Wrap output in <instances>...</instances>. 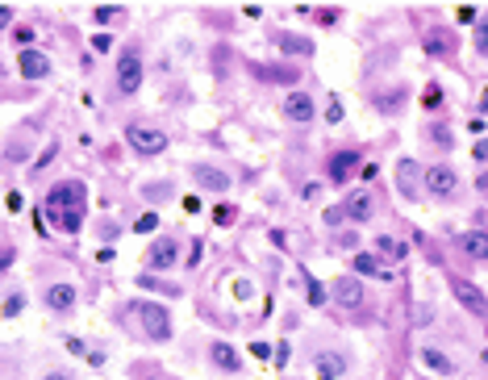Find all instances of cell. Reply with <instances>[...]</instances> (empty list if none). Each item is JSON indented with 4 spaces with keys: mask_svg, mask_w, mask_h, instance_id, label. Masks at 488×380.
Listing matches in <instances>:
<instances>
[{
    "mask_svg": "<svg viewBox=\"0 0 488 380\" xmlns=\"http://www.w3.org/2000/svg\"><path fill=\"white\" fill-rule=\"evenodd\" d=\"M46 201H50V209H54V222H58L67 234H75V230L84 226V201H88V188H84L79 180H63V184H54Z\"/></svg>",
    "mask_w": 488,
    "mask_h": 380,
    "instance_id": "1",
    "label": "cell"
},
{
    "mask_svg": "<svg viewBox=\"0 0 488 380\" xmlns=\"http://www.w3.org/2000/svg\"><path fill=\"white\" fill-rule=\"evenodd\" d=\"M134 310H138V318H142V326H146V339H167V335H171V318H167L163 305H155V301H138Z\"/></svg>",
    "mask_w": 488,
    "mask_h": 380,
    "instance_id": "2",
    "label": "cell"
},
{
    "mask_svg": "<svg viewBox=\"0 0 488 380\" xmlns=\"http://www.w3.org/2000/svg\"><path fill=\"white\" fill-rule=\"evenodd\" d=\"M125 138H129V146L142 151V155H159V151L167 146V134H159L155 126H129Z\"/></svg>",
    "mask_w": 488,
    "mask_h": 380,
    "instance_id": "3",
    "label": "cell"
},
{
    "mask_svg": "<svg viewBox=\"0 0 488 380\" xmlns=\"http://www.w3.org/2000/svg\"><path fill=\"white\" fill-rule=\"evenodd\" d=\"M426 188H430L434 197H451V192L459 188V176H455L447 163H439V167H426Z\"/></svg>",
    "mask_w": 488,
    "mask_h": 380,
    "instance_id": "4",
    "label": "cell"
},
{
    "mask_svg": "<svg viewBox=\"0 0 488 380\" xmlns=\"http://www.w3.org/2000/svg\"><path fill=\"white\" fill-rule=\"evenodd\" d=\"M138 84H142V63H138V54H125V59L117 63V88H121L125 96H134Z\"/></svg>",
    "mask_w": 488,
    "mask_h": 380,
    "instance_id": "5",
    "label": "cell"
},
{
    "mask_svg": "<svg viewBox=\"0 0 488 380\" xmlns=\"http://www.w3.org/2000/svg\"><path fill=\"white\" fill-rule=\"evenodd\" d=\"M334 301H338L343 310H359V305H363V284H359L355 276L334 280Z\"/></svg>",
    "mask_w": 488,
    "mask_h": 380,
    "instance_id": "6",
    "label": "cell"
},
{
    "mask_svg": "<svg viewBox=\"0 0 488 380\" xmlns=\"http://www.w3.org/2000/svg\"><path fill=\"white\" fill-rule=\"evenodd\" d=\"M17 71H21L25 79H42V75L50 71V59H46L42 50H21V54H17Z\"/></svg>",
    "mask_w": 488,
    "mask_h": 380,
    "instance_id": "7",
    "label": "cell"
},
{
    "mask_svg": "<svg viewBox=\"0 0 488 380\" xmlns=\"http://www.w3.org/2000/svg\"><path fill=\"white\" fill-rule=\"evenodd\" d=\"M284 113H288L292 121H301V126H305V121H313V113H317V109H313V96H305V92H288Z\"/></svg>",
    "mask_w": 488,
    "mask_h": 380,
    "instance_id": "8",
    "label": "cell"
},
{
    "mask_svg": "<svg viewBox=\"0 0 488 380\" xmlns=\"http://www.w3.org/2000/svg\"><path fill=\"white\" fill-rule=\"evenodd\" d=\"M451 289H455V297L464 301V310H472V314H485V310H488V297L480 293V289H476V284H468V280H455Z\"/></svg>",
    "mask_w": 488,
    "mask_h": 380,
    "instance_id": "9",
    "label": "cell"
},
{
    "mask_svg": "<svg viewBox=\"0 0 488 380\" xmlns=\"http://www.w3.org/2000/svg\"><path fill=\"white\" fill-rule=\"evenodd\" d=\"M192 180H196L200 188H213V192H226V188H230V176L217 172V167H192Z\"/></svg>",
    "mask_w": 488,
    "mask_h": 380,
    "instance_id": "10",
    "label": "cell"
},
{
    "mask_svg": "<svg viewBox=\"0 0 488 380\" xmlns=\"http://www.w3.org/2000/svg\"><path fill=\"white\" fill-rule=\"evenodd\" d=\"M355 167H359V155H355V151H343V155H334V159H330V180H334V184H343Z\"/></svg>",
    "mask_w": 488,
    "mask_h": 380,
    "instance_id": "11",
    "label": "cell"
},
{
    "mask_svg": "<svg viewBox=\"0 0 488 380\" xmlns=\"http://www.w3.org/2000/svg\"><path fill=\"white\" fill-rule=\"evenodd\" d=\"M146 259H150V268H171V264H175V243H171V238H159V243L150 247Z\"/></svg>",
    "mask_w": 488,
    "mask_h": 380,
    "instance_id": "12",
    "label": "cell"
},
{
    "mask_svg": "<svg viewBox=\"0 0 488 380\" xmlns=\"http://www.w3.org/2000/svg\"><path fill=\"white\" fill-rule=\"evenodd\" d=\"M355 272H359V276H380V280H393V268H384L376 255H355Z\"/></svg>",
    "mask_w": 488,
    "mask_h": 380,
    "instance_id": "13",
    "label": "cell"
},
{
    "mask_svg": "<svg viewBox=\"0 0 488 380\" xmlns=\"http://www.w3.org/2000/svg\"><path fill=\"white\" fill-rule=\"evenodd\" d=\"M347 218H355V222H368V218H372V197H368V192H355V197H347Z\"/></svg>",
    "mask_w": 488,
    "mask_h": 380,
    "instance_id": "14",
    "label": "cell"
},
{
    "mask_svg": "<svg viewBox=\"0 0 488 380\" xmlns=\"http://www.w3.org/2000/svg\"><path fill=\"white\" fill-rule=\"evenodd\" d=\"M422 364H426L430 372H439V377H451V372H455V364H451L443 351H434V347H426V351H422Z\"/></svg>",
    "mask_w": 488,
    "mask_h": 380,
    "instance_id": "15",
    "label": "cell"
},
{
    "mask_svg": "<svg viewBox=\"0 0 488 380\" xmlns=\"http://www.w3.org/2000/svg\"><path fill=\"white\" fill-rule=\"evenodd\" d=\"M213 364L226 368V372H238V351L230 343H213Z\"/></svg>",
    "mask_w": 488,
    "mask_h": 380,
    "instance_id": "16",
    "label": "cell"
},
{
    "mask_svg": "<svg viewBox=\"0 0 488 380\" xmlns=\"http://www.w3.org/2000/svg\"><path fill=\"white\" fill-rule=\"evenodd\" d=\"M46 301H50V310H71V301H75V289H71V284H54V289L46 293Z\"/></svg>",
    "mask_w": 488,
    "mask_h": 380,
    "instance_id": "17",
    "label": "cell"
},
{
    "mask_svg": "<svg viewBox=\"0 0 488 380\" xmlns=\"http://www.w3.org/2000/svg\"><path fill=\"white\" fill-rule=\"evenodd\" d=\"M459 243H464V251H468L472 259H488V234H480V230H476V234H464Z\"/></svg>",
    "mask_w": 488,
    "mask_h": 380,
    "instance_id": "18",
    "label": "cell"
},
{
    "mask_svg": "<svg viewBox=\"0 0 488 380\" xmlns=\"http://www.w3.org/2000/svg\"><path fill=\"white\" fill-rule=\"evenodd\" d=\"M376 247H380V255H388V259H405V255H409V247H405L401 238H388V234H380Z\"/></svg>",
    "mask_w": 488,
    "mask_h": 380,
    "instance_id": "19",
    "label": "cell"
},
{
    "mask_svg": "<svg viewBox=\"0 0 488 380\" xmlns=\"http://www.w3.org/2000/svg\"><path fill=\"white\" fill-rule=\"evenodd\" d=\"M317 368L326 380H343V360L338 356H317Z\"/></svg>",
    "mask_w": 488,
    "mask_h": 380,
    "instance_id": "20",
    "label": "cell"
},
{
    "mask_svg": "<svg viewBox=\"0 0 488 380\" xmlns=\"http://www.w3.org/2000/svg\"><path fill=\"white\" fill-rule=\"evenodd\" d=\"M280 46H284L288 54H313V42H305V38H292V33H280Z\"/></svg>",
    "mask_w": 488,
    "mask_h": 380,
    "instance_id": "21",
    "label": "cell"
},
{
    "mask_svg": "<svg viewBox=\"0 0 488 380\" xmlns=\"http://www.w3.org/2000/svg\"><path fill=\"white\" fill-rule=\"evenodd\" d=\"M121 13H125V8H113V4H104V8H96L92 17H96V21H117Z\"/></svg>",
    "mask_w": 488,
    "mask_h": 380,
    "instance_id": "22",
    "label": "cell"
},
{
    "mask_svg": "<svg viewBox=\"0 0 488 380\" xmlns=\"http://www.w3.org/2000/svg\"><path fill=\"white\" fill-rule=\"evenodd\" d=\"M401 188H405V192H414V163H409V159L401 163Z\"/></svg>",
    "mask_w": 488,
    "mask_h": 380,
    "instance_id": "23",
    "label": "cell"
},
{
    "mask_svg": "<svg viewBox=\"0 0 488 380\" xmlns=\"http://www.w3.org/2000/svg\"><path fill=\"white\" fill-rule=\"evenodd\" d=\"M155 226H159V218H155V213H146V218H138V222H134V230H138V234H150Z\"/></svg>",
    "mask_w": 488,
    "mask_h": 380,
    "instance_id": "24",
    "label": "cell"
},
{
    "mask_svg": "<svg viewBox=\"0 0 488 380\" xmlns=\"http://www.w3.org/2000/svg\"><path fill=\"white\" fill-rule=\"evenodd\" d=\"M309 301H313V305H326V289H322L313 276H309Z\"/></svg>",
    "mask_w": 488,
    "mask_h": 380,
    "instance_id": "25",
    "label": "cell"
},
{
    "mask_svg": "<svg viewBox=\"0 0 488 380\" xmlns=\"http://www.w3.org/2000/svg\"><path fill=\"white\" fill-rule=\"evenodd\" d=\"M21 301H25V297H17V293H13V297L4 301V310H0V314H4V318H17V314H21Z\"/></svg>",
    "mask_w": 488,
    "mask_h": 380,
    "instance_id": "26",
    "label": "cell"
},
{
    "mask_svg": "<svg viewBox=\"0 0 488 380\" xmlns=\"http://www.w3.org/2000/svg\"><path fill=\"white\" fill-rule=\"evenodd\" d=\"M422 105H426V109H439V105H443V92H439V88L430 84V88H426V100H422Z\"/></svg>",
    "mask_w": 488,
    "mask_h": 380,
    "instance_id": "27",
    "label": "cell"
},
{
    "mask_svg": "<svg viewBox=\"0 0 488 380\" xmlns=\"http://www.w3.org/2000/svg\"><path fill=\"white\" fill-rule=\"evenodd\" d=\"M476 50H480V54H488V17L480 21V33H476Z\"/></svg>",
    "mask_w": 488,
    "mask_h": 380,
    "instance_id": "28",
    "label": "cell"
},
{
    "mask_svg": "<svg viewBox=\"0 0 488 380\" xmlns=\"http://www.w3.org/2000/svg\"><path fill=\"white\" fill-rule=\"evenodd\" d=\"M213 218H217L221 226H230V222H234V209H230V205H217V209H213Z\"/></svg>",
    "mask_w": 488,
    "mask_h": 380,
    "instance_id": "29",
    "label": "cell"
},
{
    "mask_svg": "<svg viewBox=\"0 0 488 380\" xmlns=\"http://www.w3.org/2000/svg\"><path fill=\"white\" fill-rule=\"evenodd\" d=\"M13 38H17V42H21V50H29V42H33V29H25V25H21V29H17V33H13Z\"/></svg>",
    "mask_w": 488,
    "mask_h": 380,
    "instance_id": "30",
    "label": "cell"
},
{
    "mask_svg": "<svg viewBox=\"0 0 488 380\" xmlns=\"http://www.w3.org/2000/svg\"><path fill=\"white\" fill-rule=\"evenodd\" d=\"M347 218V205H334V209H326V222L334 226V222H343Z\"/></svg>",
    "mask_w": 488,
    "mask_h": 380,
    "instance_id": "31",
    "label": "cell"
},
{
    "mask_svg": "<svg viewBox=\"0 0 488 380\" xmlns=\"http://www.w3.org/2000/svg\"><path fill=\"white\" fill-rule=\"evenodd\" d=\"M251 356H255V360H267V356H271V347H267V343H259V339H255V343H251Z\"/></svg>",
    "mask_w": 488,
    "mask_h": 380,
    "instance_id": "32",
    "label": "cell"
},
{
    "mask_svg": "<svg viewBox=\"0 0 488 380\" xmlns=\"http://www.w3.org/2000/svg\"><path fill=\"white\" fill-rule=\"evenodd\" d=\"M472 155H476V159L485 163V159H488V142H476V151H472Z\"/></svg>",
    "mask_w": 488,
    "mask_h": 380,
    "instance_id": "33",
    "label": "cell"
},
{
    "mask_svg": "<svg viewBox=\"0 0 488 380\" xmlns=\"http://www.w3.org/2000/svg\"><path fill=\"white\" fill-rule=\"evenodd\" d=\"M8 264H13V251H8V247H0V268H8Z\"/></svg>",
    "mask_w": 488,
    "mask_h": 380,
    "instance_id": "34",
    "label": "cell"
},
{
    "mask_svg": "<svg viewBox=\"0 0 488 380\" xmlns=\"http://www.w3.org/2000/svg\"><path fill=\"white\" fill-rule=\"evenodd\" d=\"M8 21H13V8H4V4H0V29H4Z\"/></svg>",
    "mask_w": 488,
    "mask_h": 380,
    "instance_id": "35",
    "label": "cell"
},
{
    "mask_svg": "<svg viewBox=\"0 0 488 380\" xmlns=\"http://www.w3.org/2000/svg\"><path fill=\"white\" fill-rule=\"evenodd\" d=\"M42 380H71L67 372H50V377H42Z\"/></svg>",
    "mask_w": 488,
    "mask_h": 380,
    "instance_id": "36",
    "label": "cell"
},
{
    "mask_svg": "<svg viewBox=\"0 0 488 380\" xmlns=\"http://www.w3.org/2000/svg\"><path fill=\"white\" fill-rule=\"evenodd\" d=\"M480 109H485V113H488V88H485V96H480Z\"/></svg>",
    "mask_w": 488,
    "mask_h": 380,
    "instance_id": "37",
    "label": "cell"
},
{
    "mask_svg": "<svg viewBox=\"0 0 488 380\" xmlns=\"http://www.w3.org/2000/svg\"><path fill=\"white\" fill-rule=\"evenodd\" d=\"M159 380H171V377H159Z\"/></svg>",
    "mask_w": 488,
    "mask_h": 380,
    "instance_id": "38",
    "label": "cell"
},
{
    "mask_svg": "<svg viewBox=\"0 0 488 380\" xmlns=\"http://www.w3.org/2000/svg\"><path fill=\"white\" fill-rule=\"evenodd\" d=\"M485 360H488V356H485Z\"/></svg>",
    "mask_w": 488,
    "mask_h": 380,
    "instance_id": "39",
    "label": "cell"
}]
</instances>
